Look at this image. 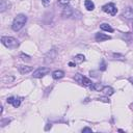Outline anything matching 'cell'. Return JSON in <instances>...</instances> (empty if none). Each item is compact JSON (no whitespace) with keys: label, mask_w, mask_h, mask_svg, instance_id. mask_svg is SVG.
Here are the masks:
<instances>
[{"label":"cell","mask_w":133,"mask_h":133,"mask_svg":"<svg viewBox=\"0 0 133 133\" xmlns=\"http://www.w3.org/2000/svg\"><path fill=\"white\" fill-rule=\"evenodd\" d=\"M129 80H130V82H131V83H132V85H133V78H130Z\"/></svg>","instance_id":"29"},{"label":"cell","mask_w":133,"mask_h":133,"mask_svg":"<svg viewBox=\"0 0 133 133\" xmlns=\"http://www.w3.org/2000/svg\"><path fill=\"white\" fill-rule=\"evenodd\" d=\"M100 28L102 30H104V31H108V32H113V28L109 25V24H107V23H103V24H101L100 25Z\"/></svg>","instance_id":"15"},{"label":"cell","mask_w":133,"mask_h":133,"mask_svg":"<svg viewBox=\"0 0 133 133\" xmlns=\"http://www.w3.org/2000/svg\"><path fill=\"white\" fill-rule=\"evenodd\" d=\"M82 78H83V75H81V74H76V75L74 76L75 81H77V82L80 83V84H81V82H82Z\"/></svg>","instance_id":"19"},{"label":"cell","mask_w":133,"mask_h":133,"mask_svg":"<svg viewBox=\"0 0 133 133\" xmlns=\"http://www.w3.org/2000/svg\"><path fill=\"white\" fill-rule=\"evenodd\" d=\"M84 5H85V8L88 10H89V11L94 10V8H95V4H94V2H92L91 0H85Z\"/></svg>","instance_id":"14"},{"label":"cell","mask_w":133,"mask_h":133,"mask_svg":"<svg viewBox=\"0 0 133 133\" xmlns=\"http://www.w3.org/2000/svg\"><path fill=\"white\" fill-rule=\"evenodd\" d=\"M83 61H85V57L83 54H77L74 57V62L76 63V65H80V63H82Z\"/></svg>","instance_id":"12"},{"label":"cell","mask_w":133,"mask_h":133,"mask_svg":"<svg viewBox=\"0 0 133 133\" xmlns=\"http://www.w3.org/2000/svg\"><path fill=\"white\" fill-rule=\"evenodd\" d=\"M75 66H76L75 62H69V67H75Z\"/></svg>","instance_id":"27"},{"label":"cell","mask_w":133,"mask_h":133,"mask_svg":"<svg viewBox=\"0 0 133 133\" xmlns=\"http://www.w3.org/2000/svg\"><path fill=\"white\" fill-rule=\"evenodd\" d=\"M18 70L21 74H27L32 71V67H28V66H19Z\"/></svg>","instance_id":"11"},{"label":"cell","mask_w":133,"mask_h":133,"mask_svg":"<svg viewBox=\"0 0 133 133\" xmlns=\"http://www.w3.org/2000/svg\"><path fill=\"white\" fill-rule=\"evenodd\" d=\"M73 14H74V10L70 6H66L65 9H63V11H62V16L65 17V18H70V17L73 16Z\"/></svg>","instance_id":"9"},{"label":"cell","mask_w":133,"mask_h":133,"mask_svg":"<svg viewBox=\"0 0 133 133\" xmlns=\"http://www.w3.org/2000/svg\"><path fill=\"white\" fill-rule=\"evenodd\" d=\"M1 43L8 49H17L19 47V41L13 37H1Z\"/></svg>","instance_id":"2"},{"label":"cell","mask_w":133,"mask_h":133,"mask_svg":"<svg viewBox=\"0 0 133 133\" xmlns=\"http://www.w3.org/2000/svg\"><path fill=\"white\" fill-rule=\"evenodd\" d=\"M132 28H133V25H132Z\"/></svg>","instance_id":"30"},{"label":"cell","mask_w":133,"mask_h":133,"mask_svg":"<svg viewBox=\"0 0 133 133\" xmlns=\"http://www.w3.org/2000/svg\"><path fill=\"white\" fill-rule=\"evenodd\" d=\"M82 132H83V133H85V132H89V133H91L92 130H91L90 128H89V127H85V128L82 129Z\"/></svg>","instance_id":"25"},{"label":"cell","mask_w":133,"mask_h":133,"mask_svg":"<svg viewBox=\"0 0 133 133\" xmlns=\"http://www.w3.org/2000/svg\"><path fill=\"white\" fill-rule=\"evenodd\" d=\"M0 3H1V4H0V11H1V13H3L5 9L8 8L9 3H6V1H5V0H0Z\"/></svg>","instance_id":"17"},{"label":"cell","mask_w":133,"mask_h":133,"mask_svg":"<svg viewBox=\"0 0 133 133\" xmlns=\"http://www.w3.org/2000/svg\"><path fill=\"white\" fill-rule=\"evenodd\" d=\"M49 72H50L49 68H39V69H37V70L33 72L32 76L34 78H42V77L45 76V75H47Z\"/></svg>","instance_id":"4"},{"label":"cell","mask_w":133,"mask_h":133,"mask_svg":"<svg viewBox=\"0 0 133 133\" xmlns=\"http://www.w3.org/2000/svg\"><path fill=\"white\" fill-rule=\"evenodd\" d=\"M63 76H65V72L60 71V70H56V71H54L53 73H52V77H53V79H60Z\"/></svg>","instance_id":"13"},{"label":"cell","mask_w":133,"mask_h":133,"mask_svg":"<svg viewBox=\"0 0 133 133\" xmlns=\"http://www.w3.org/2000/svg\"><path fill=\"white\" fill-rule=\"evenodd\" d=\"M56 57V51L55 50H50L47 54L45 56V61L49 63V62H52L54 60V58Z\"/></svg>","instance_id":"6"},{"label":"cell","mask_w":133,"mask_h":133,"mask_svg":"<svg viewBox=\"0 0 133 133\" xmlns=\"http://www.w3.org/2000/svg\"><path fill=\"white\" fill-rule=\"evenodd\" d=\"M98 101H102V102H105V103H109L110 102V100L108 99V97L106 96V97H100V98H98L97 99Z\"/></svg>","instance_id":"23"},{"label":"cell","mask_w":133,"mask_h":133,"mask_svg":"<svg viewBox=\"0 0 133 133\" xmlns=\"http://www.w3.org/2000/svg\"><path fill=\"white\" fill-rule=\"evenodd\" d=\"M132 105H133V104H132Z\"/></svg>","instance_id":"31"},{"label":"cell","mask_w":133,"mask_h":133,"mask_svg":"<svg viewBox=\"0 0 133 133\" xmlns=\"http://www.w3.org/2000/svg\"><path fill=\"white\" fill-rule=\"evenodd\" d=\"M42 2H43V4L45 5V6H47V5H49V4H50L51 0H42Z\"/></svg>","instance_id":"26"},{"label":"cell","mask_w":133,"mask_h":133,"mask_svg":"<svg viewBox=\"0 0 133 133\" xmlns=\"http://www.w3.org/2000/svg\"><path fill=\"white\" fill-rule=\"evenodd\" d=\"M113 57L115 59H120V60H125V56L119 53H113Z\"/></svg>","instance_id":"21"},{"label":"cell","mask_w":133,"mask_h":133,"mask_svg":"<svg viewBox=\"0 0 133 133\" xmlns=\"http://www.w3.org/2000/svg\"><path fill=\"white\" fill-rule=\"evenodd\" d=\"M95 39L97 42H104V41H107V40H110L111 37L107 36V34H104V33H96Z\"/></svg>","instance_id":"8"},{"label":"cell","mask_w":133,"mask_h":133,"mask_svg":"<svg viewBox=\"0 0 133 133\" xmlns=\"http://www.w3.org/2000/svg\"><path fill=\"white\" fill-rule=\"evenodd\" d=\"M26 22H27V17L23 14H20L14 19V22L11 24V28H13L14 31H19L24 27Z\"/></svg>","instance_id":"1"},{"label":"cell","mask_w":133,"mask_h":133,"mask_svg":"<svg viewBox=\"0 0 133 133\" xmlns=\"http://www.w3.org/2000/svg\"><path fill=\"white\" fill-rule=\"evenodd\" d=\"M122 17L127 20H133V9L131 7H127L126 9H124Z\"/></svg>","instance_id":"7"},{"label":"cell","mask_w":133,"mask_h":133,"mask_svg":"<svg viewBox=\"0 0 133 133\" xmlns=\"http://www.w3.org/2000/svg\"><path fill=\"white\" fill-rule=\"evenodd\" d=\"M100 70H101V71H105V70H106V65H105V62H104V60H102V61H101Z\"/></svg>","instance_id":"24"},{"label":"cell","mask_w":133,"mask_h":133,"mask_svg":"<svg viewBox=\"0 0 133 133\" xmlns=\"http://www.w3.org/2000/svg\"><path fill=\"white\" fill-rule=\"evenodd\" d=\"M101 91H102L105 96H107V97H109V96H111V95L114 94V89L111 88V86H104Z\"/></svg>","instance_id":"10"},{"label":"cell","mask_w":133,"mask_h":133,"mask_svg":"<svg viewBox=\"0 0 133 133\" xmlns=\"http://www.w3.org/2000/svg\"><path fill=\"white\" fill-rule=\"evenodd\" d=\"M21 58L24 60V61H30V56L27 55V54H24V53L21 54Z\"/></svg>","instance_id":"22"},{"label":"cell","mask_w":133,"mask_h":133,"mask_svg":"<svg viewBox=\"0 0 133 133\" xmlns=\"http://www.w3.org/2000/svg\"><path fill=\"white\" fill-rule=\"evenodd\" d=\"M103 11H105L108 15H111V16H115L118 13V8L115 7V5L113 3H108V4H105L104 6L102 7Z\"/></svg>","instance_id":"3"},{"label":"cell","mask_w":133,"mask_h":133,"mask_svg":"<svg viewBox=\"0 0 133 133\" xmlns=\"http://www.w3.org/2000/svg\"><path fill=\"white\" fill-rule=\"evenodd\" d=\"M51 127H52V126H51V124H50V125L48 124V126H46V128H45V130H49V128H51Z\"/></svg>","instance_id":"28"},{"label":"cell","mask_w":133,"mask_h":133,"mask_svg":"<svg viewBox=\"0 0 133 133\" xmlns=\"http://www.w3.org/2000/svg\"><path fill=\"white\" fill-rule=\"evenodd\" d=\"M70 2V0H58V5L62 7H66Z\"/></svg>","instance_id":"20"},{"label":"cell","mask_w":133,"mask_h":133,"mask_svg":"<svg viewBox=\"0 0 133 133\" xmlns=\"http://www.w3.org/2000/svg\"><path fill=\"white\" fill-rule=\"evenodd\" d=\"M21 101H22L21 98H15V97H9L6 100L7 103L11 104V105H13L14 107H16V108H18L21 105Z\"/></svg>","instance_id":"5"},{"label":"cell","mask_w":133,"mask_h":133,"mask_svg":"<svg viewBox=\"0 0 133 133\" xmlns=\"http://www.w3.org/2000/svg\"><path fill=\"white\" fill-rule=\"evenodd\" d=\"M89 89L91 90H96V91H101L102 89H103V86L101 83H92L90 86H89Z\"/></svg>","instance_id":"16"},{"label":"cell","mask_w":133,"mask_h":133,"mask_svg":"<svg viewBox=\"0 0 133 133\" xmlns=\"http://www.w3.org/2000/svg\"><path fill=\"white\" fill-rule=\"evenodd\" d=\"M81 84H83L84 86H90V85L92 84V82H91V80H90V79H89V78H86V77L83 76Z\"/></svg>","instance_id":"18"}]
</instances>
